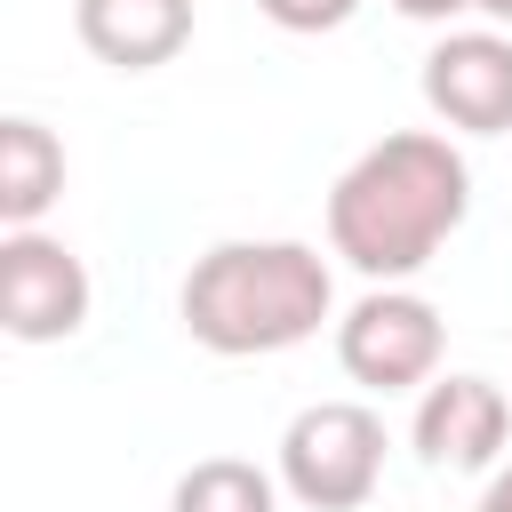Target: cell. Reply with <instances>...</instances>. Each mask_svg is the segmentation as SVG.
<instances>
[{"instance_id": "6da1fadb", "label": "cell", "mask_w": 512, "mask_h": 512, "mask_svg": "<svg viewBox=\"0 0 512 512\" xmlns=\"http://www.w3.org/2000/svg\"><path fill=\"white\" fill-rule=\"evenodd\" d=\"M464 208H472L464 152L448 136H432V128H392L336 176L328 248L360 280L392 288V280H408V272H424L440 256V240L464 224Z\"/></svg>"}, {"instance_id": "7a4b0ae2", "label": "cell", "mask_w": 512, "mask_h": 512, "mask_svg": "<svg viewBox=\"0 0 512 512\" xmlns=\"http://www.w3.org/2000/svg\"><path fill=\"white\" fill-rule=\"evenodd\" d=\"M176 312L192 344L224 360H264L320 336V320L336 312V280L328 256L304 240H216L208 256H192Z\"/></svg>"}, {"instance_id": "3957f363", "label": "cell", "mask_w": 512, "mask_h": 512, "mask_svg": "<svg viewBox=\"0 0 512 512\" xmlns=\"http://www.w3.org/2000/svg\"><path fill=\"white\" fill-rule=\"evenodd\" d=\"M384 480V416L360 400H312L280 432V488L304 512H360Z\"/></svg>"}, {"instance_id": "277c9868", "label": "cell", "mask_w": 512, "mask_h": 512, "mask_svg": "<svg viewBox=\"0 0 512 512\" xmlns=\"http://www.w3.org/2000/svg\"><path fill=\"white\" fill-rule=\"evenodd\" d=\"M440 344H448V328H440V312L416 288H368L336 320V360L368 392H416V384H432Z\"/></svg>"}, {"instance_id": "5b68a950", "label": "cell", "mask_w": 512, "mask_h": 512, "mask_svg": "<svg viewBox=\"0 0 512 512\" xmlns=\"http://www.w3.org/2000/svg\"><path fill=\"white\" fill-rule=\"evenodd\" d=\"M80 320H88V264L40 224L8 232L0 240V328L16 344H64Z\"/></svg>"}, {"instance_id": "8992f818", "label": "cell", "mask_w": 512, "mask_h": 512, "mask_svg": "<svg viewBox=\"0 0 512 512\" xmlns=\"http://www.w3.org/2000/svg\"><path fill=\"white\" fill-rule=\"evenodd\" d=\"M424 104L464 136L512 128V40L504 32H448L424 56Z\"/></svg>"}, {"instance_id": "52a82bcc", "label": "cell", "mask_w": 512, "mask_h": 512, "mask_svg": "<svg viewBox=\"0 0 512 512\" xmlns=\"http://www.w3.org/2000/svg\"><path fill=\"white\" fill-rule=\"evenodd\" d=\"M512 408L488 376H432L416 400V456L432 472H488L504 456Z\"/></svg>"}, {"instance_id": "ba28073f", "label": "cell", "mask_w": 512, "mask_h": 512, "mask_svg": "<svg viewBox=\"0 0 512 512\" xmlns=\"http://www.w3.org/2000/svg\"><path fill=\"white\" fill-rule=\"evenodd\" d=\"M72 24L112 72H152L192 40V0H72Z\"/></svg>"}, {"instance_id": "9c48e42d", "label": "cell", "mask_w": 512, "mask_h": 512, "mask_svg": "<svg viewBox=\"0 0 512 512\" xmlns=\"http://www.w3.org/2000/svg\"><path fill=\"white\" fill-rule=\"evenodd\" d=\"M64 192V144L40 128V120H0V224L8 232H32Z\"/></svg>"}, {"instance_id": "30bf717a", "label": "cell", "mask_w": 512, "mask_h": 512, "mask_svg": "<svg viewBox=\"0 0 512 512\" xmlns=\"http://www.w3.org/2000/svg\"><path fill=\"white\" fill-rule=\"evenodd\" d=\"M168 512H280V480L256 472L248 456H208L176 480Z\"/></svg>"}, {"instance_id": "8fae6325", "label": "cell", "mask_w": 512, "mask_h": 512, "mask_svg": "<svg viewBox=\"0 0 512 512\" xmlns=\"http://www.w3.org/2000/svg\"><path fill=\"white\" fill-rule=\"evenodd\" d=\"M280 32H336V24H352L360 16V0H256Z\"/></svg>"}, {"instance_id": "7c38bea8", "label": "cell", "mask_w": 512, "mask_h": 512, "mask_svg": "<svg viewBox=\"0 0 512 512\" xmlns=\"http://www.w3.org/2000/svg\"><path fill=\"white\" fill-rule=\"evenodd\" d=\"M400 16H416V24H448L456 8H472V0H392Z\"/></svg>"}, {"instance_id": "4fadbf2b", "label": "cell", "mask_w": 512, "mask_h": 512, "mask_svg": "<svg viewBox=\"0 0 512 512\" xmlns=\"http://www.w3.org/2000/svg\"><path fill=\"white\" fill-rule=\"evenodd\" d=\"M480 512H512V464H496V472H488V488H480Z\"/></svg>"}, {"instance_id": "5bb4252c", "label": "cell", "mask_w": 512, "mask_h": 512, "mask_svg": "<svg viewBox=\"0 0 512 512\" xmlns=\"http://www.w3.org/2000/svg\"><path fill=\"white\" fill-rule=\"evenodd\" d=\"M480 16H496V24H512V0H472Z\"/></svg>"}]
</instances>
